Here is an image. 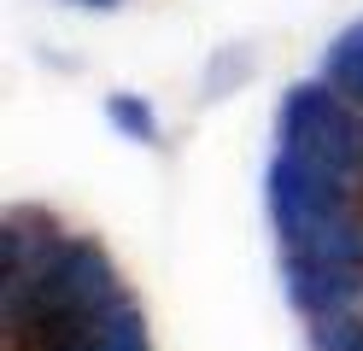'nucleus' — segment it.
<instances>
[{
	"label": "nucleus",
	"instance_id": "8",
	"mask_svg": "<svg viewBox=\"0 0 363 351\" xmlns=\"http://www.w3.org/2000/svg\"><path fill=\"white\" fill-rule=\"evenodd\" d=\"M311 351H363V311L311 322Z\"/></svg>",
	"mask_w": 363,
	"mask_h": 351
},
{
	"label": "nucleus",
	"instance_id": "10",
	"mask_svg": "<svg viewBox=\"0 0 363 351\" xmlns=\"http://www.w3.org/2000/svg\"><path fill=\"white\" fill-rule=\"evenodd\" d=\"M77 6H118V0H77Z\"/></svg>",
	"mask_w": 363,
	"mask_h": 351
},
{
	"label": "nucleus",
	"instance_id": "4",
	"mask_svg": "<svg viewBox=\"0 0 363 351\" xmlns=\"http://www.w3.org/2000/svg\"><path fill=\"white\" fill-rule=\"evenodd\" d=\"M59 246H65V228H59L53 211L6 205V217H0V328L6 334L24 322L35 287L48 281L53 257H59Z\"/></svg>",
	"mask_w": 363,
	"mask_h": 351
},
{
	"label": "nucleus",
	"instance_id": "5",
	"mask_svg": "<svg viewBox=\"0 0 363 351\" xmlns=\"http://www.w3.org/2000/svg\"><path fill=\"white\" fill-rule=\"evenodd\" d=\"M48 351H152V328H147V311L123 293L111 311H100L94 322H82L77 334H65Z\"/></svg>",
	"mask_w": 363,
	"mask_h": 351
},
{
	"label": "nucleus",
	"instance_id": "2",
	"mask_svg": "<svg viewBox=\"0 0 363 351\" xmlns=\"http://www.w3.org/2000/svg\"><path fill=\"white\" fill-rule=\"evenodd\" d=\"M118 299H123V275H118V264H111V252L94 240V234H65L48 281L35 287L24 322L6 334V345L12 351H48L65 334H77L82 322H94L100 311H111Z\"/></svg>",
	"mask_w": 363,
	"mask_h": 351
},
{
	"label": "nucleus",
	"instance_id": "7",
	"mask_svg": "<svg viewBox=\"0 0 363 351\" xmlns=\"http://www.w3.org/2000/svg\"><path fill=\"white\" fill-rule=\"evenodd\" d=\"M106 123L123 140H135V147H164V117H158V106L147 94H129V88L106 94Z\"/></svg>",
	"mask_w": 363,
	"mask_h": 351
},
{
	"label": "nucleus",
	"instance_id": "9",
	"mask_svg": "<svg viewBox=\"0 0 363 351\" xmlns=\"http://www.w3.org/2000/svg\"><path fill=\"white\" fill-rule=\"evenodd\" d=\"M246 77H252V53H246V47H223V53L211 59V77H206V100H223V94H229V82L240 88Z\"/></svg>",
	"mask_w": 363,
	"mask_h": 351
},
{
	"label": "nucleus",
	"instance_id": "1",
	"mask_svg": "<svg viewBox=\"0 0 363 351\" xmlns=\"http://www.w3.org/2000/svg\"><path fill=\"white\" fill-rule=\"evenodd\" d=\"M264 211L281 252V293L305 322L363 311V187L269 152Z\"/></svg>",
	"mask_w": 363,
	"mask_h": 351
},
{
	"label": "nucleus",
	"instance_id": "6",
	"mask_svg": "<svg viewBox=\"0 0 363 351\" xmlns=\"http://www.w3.org/2000/svg\"><path fill=\"white\" fill-rule=\"evenodd\" d=\"M316 77H323L328 88H340V94L363 111V18L346 23L340 35H328L323 59H316Z\"/></svg>",
	"mask_w": 363,
	"mask_h": 351
},
{
	"label": "nucleus",
	"instance_id": "3",
	"mask_svg": "<svg viewBox=\"0 0 363 351\" xmlns=\"http://www.w3.org/2000/svg\"><path fill=\"white\" fill-rule=\"evenodd\" d=\"M276 152H293L311 170L363 187V111L323 77L293 82L276 106Z\"/></svg>",
	"mask_w": 363,
	"mask_h": 351
}]
</instances>
